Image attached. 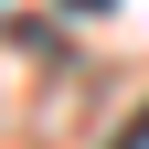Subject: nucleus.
Returning a JSON list of instances; mask_svg holds the SVG:
<instances>
[{
  "label": "nucleus",
  "mask_w": 149,
  "mask_h": 149,
  "mask_svg": "<svg viewBox=\"0 0 149 149\" xmlns=\"http://www.w3.org/2000/svg\"><path fill=\"white\" fill-rule=\"evenodd\" d=\"M74 11H117V0H74Z\"/></svg>",
  "instance_id": "nucleus-1"
}]
</instances>
